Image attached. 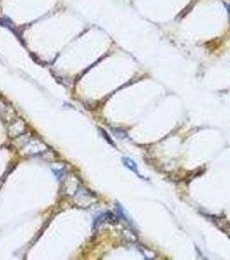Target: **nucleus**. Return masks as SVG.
Returning a JSON list of instances; mask_svg holds the SVG:
<instances>
[{"label": "nucleus", "mask_w": 230, "mask_h": 260, "mask_svg": "<svg viewBox=\"0 0 230 260\" xmlns=\"http://www.w3.org/2000/svg\"><path fill=\"white\" fill-rule=\"evenodd\" d=\"M122 161L126 167H128L129 169H131L133 172H135V173H138L136 163L134 162L133 160L129 159V158H123Z\"/></svg>", "instance_id": "nucleus-1"}]
</instances>
